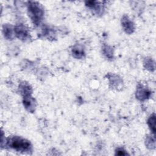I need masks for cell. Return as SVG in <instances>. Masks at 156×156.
Wrapping results in <instances>:
<instances>
[{"mask_svg":"<svg viewBox=\"0 0 156 156\" xmlns=\"http://www.w3.org/2000/svg\"><path fill=\"white\" fill-rule=\"evenodd\" d=\"M4 145L10 149L18 152H29L32 151L30 142L21 136H10L5 140Z\"/></svg>","mask_w":156,"mask_h":156,"instance_id":"6da1fadb","label":"cell"},{"mask_svg":"<svg viewBox=\"0 0 156 156\" xmlns=\"http://www.w3.org/2000/svg\"><path fill=\"white\" fill-rule=\"evenodd\" d=\"M27 13L33 24L38 26L44 17V10L40 3L35 1L27 2Z\"/></svg>","mask_w":156,"mask_h":156,"instance_id":"7a4b0ae2","label":"cell"},{"mask_svg":"<svg viewBox=\"0 0 156 156\" xmlns=\"http://www.w3.org/2000/svg\"><path fill=\"white\" fill-rule=\"evenodd\" d=\"M15 36L20 40L26 41L29 40L30 34L28 29L23 24H18L14 27Z\"/></svg>","mask_w":156,"mask_h":156,"instance_id":"3957f363","label":"cell"},{"mask_svg":"<svg viewBox=\"0 0 156 156\" xmlns=\"http://www.w3.org/2000/svg\"><path fill=\"white\" fill-rule=\"evenodd\" d=\"M121 25L123 30L126 34H130L135 30V25L127 15H123L121 18Z\"/></svg>","mask_w":156,"mask_h":156,"instance_id":"277c9868","label":"cell"},{"mask_svg":"<svg viewBox=\"0 0 156 156\" xmlns=\"http://www.w3.org/2000/svg\"><path fill=\"white\" fill-rule=\"evenodd\" d=\"M23 103L25 108L29 112L32 113L35 111L37 102L31 94L23 96Z\"/></svg>","mask_w":156,"mask_h":156,"instance_id":"5b68a950","label":"cell"},{"mask_svg":"<svg viewBox=\"0 0 156 156\" xmlns=\"http://www.w3.org/2000/svg\"><path fill=\"white\" fill-rule=\"evenodd\" d=\"M151 95V92L142 85H138L136 90V98L141 101L147 99Z\"/></svg>","mask_w":156,"mask_h":156,"instance_id":"8992f818","label":"cell"},{"mask_svg":"<svg viewBox=\"0 0 156 156\" xmlns=\"http://www.w3.org/2000/svg\"><path fill=\"white\" fill-rule=\"evenodd\" d=\"M85 5L89 9L93 10L96 14L101 15L103 13L104 7L102 4H100L99 2L95 1H86Z\"/></svg>","mask_w":156,"mask_h":156,"instance_id":"52a82bcc","label":"cell"},{"mask_svg":"<svg viewBox=\"0 0 156 156\" xmlns=\"http://www.w3.org/2000/svg\"><path fill=\"white\" fill-rule=\"evenodd\" d=\"M2 32L4 37L7 40H13L15 37L14 27L8 24H4L2 26Z\"/></svg>","mask_w":156,"mask_h":156,"instance_id":"ba28073f","label":"cell"},{"mask_svg":"<svg viewBox=\"0 0 156 156\" xmlns=\"http://www.w3.org/2000/svg\"><path fill=\"white\" fill-rule=\"evenodd\" d=\"M19 91L20 93L23 95V96L30 95L32 93V89L30 85L26 82H22L19 85Z\"/></svg>","mask_w":156,"mask_h":156,"instance_id":"9c48e42d","label":"cell"},{"mask_svg":"<svg viewBox=\"0 0 156 156\" xmlns=\"http://www.w3.org/2000/svg\"><path fill=\"white\" fill-rule=\"evenodd\" d=\"M72 55L76 58H82L85 56V51L83 48L80 45H75L72 49Z\"/></svg>","mask_w":156,"mask_h":156,"instance_id":"30bf717a","label":"cell"},{"mask_svg":"<svg viewBox=\"0 0 156 156\" xmlns=\"http://www.w3.org/2000/svg\"><path fill=\"white\" fill-rule=\"evenodd\" d=\"M42 34L48 39L54 40L55 38V33L54 30L48 26H46L42 29Z\"/></svg>","mask_w":156,"mask_h":156,"instance_id":"8fae6325","label":"cell"},{"mask_svg":"<svg viewBox=\"0 0 156 156\" xmlns=\"http://www.w3.org/2000/svg\"><path fill=\"white\" fill-rule=\"evenodd\" d=\"M108 79L110 83L112 85V87L115 88H119V87L122 84L121 79L116 75L111 74L110 76L108 77Z\"/></svg>","mask_w":156,"mask_h":156,"instance_id":"7c38bea8","label":"cell"},{"mask_svg":"<svg viewBox=\"0 0 156 156\" xmlns=\"http://www.w3.org/2000/svg\"><path fill=\"white\" fill-rule=\"evenodd\" d=\"M102 52L104 55L108 59H112L113 57V52L112 47L108 45L104 44L102 47Z\"/></svg>","mask_w":156,"mask_h":156,"instance_id":"4fadbf2b","label":"cell"},{"mask_svg":"<svg viewBox=\"0 0 156 156\" xmlns=\"http://www.w3.org/2000/svg\"><path fill=\"white\" fill-rule=\"evenodd\" d=\"M147 124L152 132V133L155 135V115L154 113L151 115L147 120Z\"/></svg>","mask_w":156,"mask_h":156,"instance_id":"5bb4252c","label":"cell"},{"mask_svg":"<svg viewBox=\"0 0 156 156\" xmlns=\"http://www.w3.org/2000/svg\"><path fill=\"white\" fill-rule=\"evenodd\" d=\"M144 66L146 69L150 71H154L155 70V62L151 58H146L144 61Z\"/></svg>","mask_w":156,"mask_h":156,"instance_id":"9a60e30c","label":"cell"},{"mask_svg":"<svg viewBox=\"0 0 156 156\" xmlns=\"http://www.w3.org/2000/svg\"><path fill=\"white\" fill-rule=\"evenodd\" d=\"M146 145L149 149H154L155 147V136H147L146 138Z\"/></svg>","mask_w":156,"mask_h":156,"instance_id":"2e32d148","label":"cell"},{"mask_svg":"<svg viewBox=\"0 0 156 156\" xmlns=\"http://www.w3.org/2000/svg\"><path fill=\"white\" fill-rule=\"evenodd\" d=\"M116 155H127V154L126 152V151L124 150V149L122 148H118L116 150Z\"/></svg>","mask_w":156,"mask_h":156,"instance_id":"e0dca14e","label":"cell"}]
</instances>
